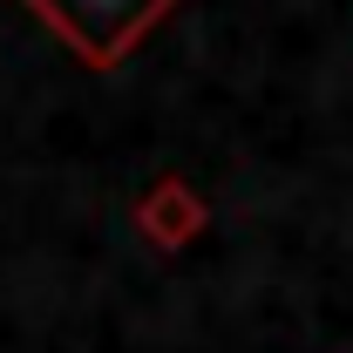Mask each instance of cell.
<instances>
[{"instance_id":"obj_1","label":"cell","mask_w":353,"mask_h":353,"mask_svg":"<svg viewBox=\"0 0 353 353\" xmlns=\"http://www.w3.org/2000/svg\"><path fill=\"white\" fill-rule=\"evenodd\" d=\"M21 7H28L82 68L109 75V68H123L136 48L150 41V28H157L163 14H176L183 0H21Z\"/></svg>"},{"instance_id":"obj_2","label":"cell","mask_w":353,"mask_h":353,"mask_svg":"<svg viewBox=\"0 0 353 353\" xmlns=\"http://www.w3.org/2000/svg\"><path fill=\"white\" fill-rule=\"evenodd\" d=\"M130 224L143 231V245H150V252H183V245H197V238H204L211 211H204V197H197L183 176H157V183L130 204Z\"/></svg>"}]
</instances>
